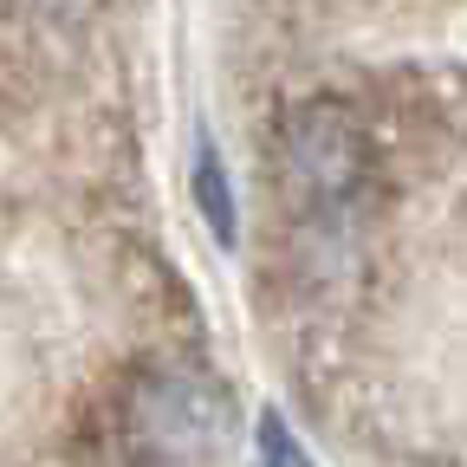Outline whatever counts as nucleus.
<instances>
[{
  "instance_id": "obj_3",
  "label": "nucleus",
  "mask_w": 467,
  "mask_h": 467,
  "mask_svg": "<svg viewBox=\"0 0 467 467\" xmlns=\"http://www.w3.org/2000/svg\"><path fill=\"white\" fill-rule=\"evenodd\" d=\"M195 208H202V221L214 227V241L234 247V234H241V214H234V182H227V162H221L214 137L195 143Z\"/></svg>"
},
{
  "instance_id": "obj_4",
  "label": "nucleus",
  "mask_w": 467,
  "mask_h": 467,
  "mask_svg": "<svg viewBox=\"0 0 467 467\" xmlns=\"http://www.w3.org/2000/svg\"><path fill=\"white\" fill-rule=\"evenodd\" d=\"M260 454H266V467H312V454L285 435V416H279V409H266V416H260Z\"/></svg>"
},
{
  "instance_id": "obj_2",
  "label": "nucleus",
  "mask_w": 467,
  "mask_h": 467,
  "mask_svg": "<svg viewBox=\"0 0 467 467\" xmlns=\"http://www.w3.org/2000/svg\"><path fill=\"white\" fill-rule=\"evenodd\" d=\"M273 162H279V189L292 195V208L337 214L370 182V137L350 104L312 98L285 110V124L273 137Z\"/></svg>"
},
{
  "instance_id": "obj_1",
  "label": "nucleus",
  "mask_w": 467,
  "mask_h": 467,
  "mask_svg": "<svg viewBox=\"0 0 467 467\" xmlns=\"http://www.w3.org/2000/svg\"><path fill=\"white\" fill-rule=\"evenodd\" d=\"M234 435L241 409L202 370H143L124 396V448L137 467H214Z\"/></svg>"
},
{
  "instance_id": "obj_5",
  "label": "nucleus",
  "mask_w": 467,
  "mask_h": 467,
  "mask_svg": "<svg viewBox=\"0 0 467 467\" xmlns=\"http://www.w3.org/2000/svg\"><path fill=\"white\" fill-rule=\"evenodd\" d=\"M20 7H33V14H46V20H78V14L98 7V0H20Z\"/></svg>"
}]
</instances>
